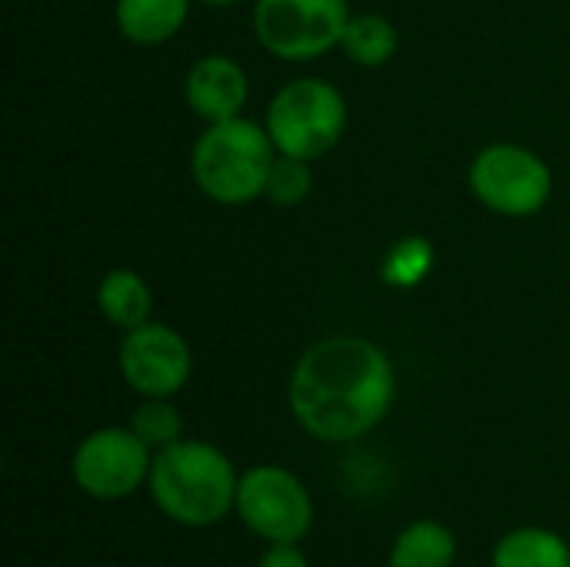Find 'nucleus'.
<instances>
[{
	"instance_id": "1",
	"label": "nucleus",
	"mask_w": 570,
	"mask_h": 567,
	"mask_svg": "<svg viewBox=\"0 0 570 567\" xmlns=\"http://www.w3.org/2000/svg\"><path fill=\"white\" fill-rule=\"evenodd\" d=\"M397 374L384 348L357 334L311 344L287 384L294 421L324 444L367 438L394 408Z\"/></svg>"
},
{
	"instance_id": "2",
	"label": "nucleus",
	"mask_w": 570,
	"mask_h": 567,
	"mask_svg": "<svg viewBox=\"0 0 570 567\" xmlns=\"http://www.w3.org/2000/svg\"><path fill=\"white\" fill-rule=\"evenodd\" d=\"M240 475L210 441L184 438L154 454L147 491L154 505L184 528H210L237 505Z\"/></svg>"
},
{
	"instance_id": "3",
	"label": "nucleus",
	"mask_w": 570,
	"mask_h": 567,
	"mask_svg": "<svg viewBox=\"0 0 570 567\" xmlns=\"http://www.w3.org/2000/svg\"><path fill=\"white\" fill-rule=\"evenodd\" d=\"M277 147L264 124L240 117L207 124L190 154L194 184L200 194L224 207H240L267 194V177Z\"/></svg>"
},
{
	"instance_id": "4",
	"label": "nucleus",
	"mask_w": 570,
	"mask_h": 567,
	"mask_svg": "<svg viewBox=\"0 0 570 567\" xmlns=\"http://www.w3.org/2000/svg\"><path fill=\"white\" fill-rule=\"evenodd\" d=\"M264 127L277 154L314 164L341 144L347 130V100L331 80L297 77L274 94Z\"/></svg>"
},
{
	"instance_id": "5",
	"label": "nucleus",
	"mask_w": 570,
	"mask_h": 567,
	"mask_svg": "<svg viewBox=\"0 0 570 567\" xmlns=\"http://www.w3.org/2000/svg\"><path fill=\"white\" fill-rule=\"evenodd\" d=\"M471 194L501 217H534L551 204L554 170L524 144H488L468 170Z\"/></svg>"
},
{
	"instance_id": "6",
	"label": "nucleus",
	"mask_w": 570,
	"mask_h": 567,
	"mask_svg": "<svg viewBox=\"0 0 570 567\" xmlns=\"http://www.w3.org/2000/svg\"><path fill=\"white\" fill-rule=\"evenodd\" d=\"M351 20L347 0H257L254 33L277 60L304 63L341 47Z\"/></svg>"
},
{
	"instance_id": "7",
	"label": "nucleus",
	"mask_w": 570,
	"mask_h": 567,
	"mask_svg": "<svg viewBox=\"0 0 570 567\" xmlns=\"http://www.w3.org/2000/svg\"><path fill=\"white\" fill-rule=\"evenodd\" d=\"M237 518L267 545H301L314 525V498L304 481L281 465H254L237 485Z\"/></svg>"
},
{
	"instance_id": "8",
	"label": "nucleus",
	"mask_w": 570,
	"mask_h": 567,
	"mask_svg": "<svg viewBox=\"0 0 570 567\" xmlns=\"http://www.w3.org/2000/svg\"><path fill=\"white\" fill-rule=\"evenodd\" d=\"M154 451L134 434V428H97L70 458L73 485L94 501H124L147 485Z\"/></svg>"
},
{
	"instance_id": "9",
	"label": "nucleus",
	"mask_w": 570,
	"mask_h": 567,
	"mask_svg": "<svg viewBox=\"0 0 570 567\" xmlns=\"http://www.w3.org/2000/svg\"><path fill=\"white\" fill-rule=\"evenodd\" d=\"M117 368L124 384L140 398H174L187 388L194 371V354L187 338L160 321H147L124 331Z\"/></svg>"
},
{
	"instance_id": "10",
	"label": "nucleus",
	"mask_w": 570,
	"mask_h": 567,
	"mask_svg": "<svg viewBox=\"0 0 570 567\" xmlns=\"http://www.w3.org/2000/svg\"><path fill=\"white\" fill-rule=\"evenodd\" d=\"M184 97H187V107L200 120L220 124V120L240 117L250 97V80H247V70L234 57L207 53L190 63L184 77Z\"/></svg>"
},
{
	"instance_id": "11",
	"label": "nucleus",
	"mask_w": 570,
	"mask_h": 567,
	"mask_svg": "<svg viewBox=\"0 0 570 567\" xmlns=\"http://www.w3.org/2000/svg\"><path fill=\"white\" fill-rule=\"evenodd\" d=\"M190 17V0H117L114 20L117 30L137 47L167 43L184 30Z\"/></svg>"
},
{
	"instance_id": "12",
	"label": "nucleus",
	"mask_w": 570,
	"mask_h": 567,
	"mask_svg": "<svg viewBox=\"0 0 570 567\" xmlns=\"http://www.w3.org/2000/svg\"><path fill=\"white\" fill-rule=\"evenodd\" d=\"M97 311L107 324L120 331H134L147 321H154V291L150 284L127 267H114L97 284Z\"/></svg>"
},
{
	"instance_id": "13",
	"label": "nucleus",
	"mask_w": 570,
	"mask_h": 567,
	"mask_svg": "<svg viewBox=\"0 0 570 567\" xmlns=\"http://www.w3.org/2000/svg\"><path fill=\"white\" fill-rule=\"evenodd\" d=\"M491 567H570V545L551 528L524 525L494 545Z\"/></svg>"
},
{
	"instance_id": "14",
	"label": "nucleus",
	"mask_w": 570,
	"mask_h": 567,
	"mask_svg": "<svg viewBox=\"0 0 570 567\" xmlns=\"http://www.w3.org/2000/svg\"><path fill=\"white\" fill-rule=\"evenodd\" d=\"M458 538L434 518L411 521L391 545V567H454Z\"/></svg>"
},
{
	"instance_id": "15",
	"label": "nucleus",
	"mask_w": 570,
	"mask_h": 567,
	"mask_svg": "<svg viewBox=\"0 0 570 567\" xmlns=\"http://www.w3.org/2000/svg\"><path fill=\"white\" fill-rule=\"evenodd\" d=\"M401 47V33L397 27L384 17V13H351L347 30L341 37V50L361 63V67H384L391 63V57Z\"/></svg>"
},
{
	"instance_id": "16",
	"label": "nucleus",
	"mask_w": 570,
	"mask_h": 567,
	"mask_svg": "<svg viewBox=\"0 0 570 567\" xmlns=\"http://www.w3.org/2000/svg\"><path fill=\"white\" fill-rule=\"evenodd\" d=\"M431 271H434V247L428 237H417V234L394 241L381 261V281L397 291L417 287L421 281H428Z\"/></svg>"
},
{
	"instance_id": "17",
	"label": "nucleus",
	"mask_w": 570,
	"mask_h": 567,
	"mask_svg": "<svg viewBox=\"0 0 570 567\" xmlns=\"http://www.w3.org/2000/svg\"><path fill=\"white\" fill-rule=\"evenodd\" d=\"M127 424L154 454L184 441V414L177 411L170 398H140Z\"/></svg>"
},
{
	"instance_id": "18",
	"label": "nucleus",
	"mask_w": 570,
	"mask_h": 567,
	"mask_svg": "<svg viewBox=\"0 0 570 567\" xmlns=\"http://www.w3.org/2000/svg\"><path fill=\"white\" fill-rule=\"evenodd\" d=\"M311 190H314L311 160L277 154V160L271 167V177H267V197L277 207H297V204H304L311 197Z\"/></svg>"
},
{
	"instance_id": "19",
	"label": "nucleus",
	"mask_w": 570,
	"mask_h": 567,
	"mask_svg": "<svg viewBox=\"0 0 570 567\" xmlns=\"http://www.w3.org/2000/svg\"><path fill=\"white\" fill-rule=\"evenodd\" d=\"M257 567H311V561L297 545H267V551L257 558Z\"/></svg>"
},
{
	"instance_id": "20",
	"label": "nucleus",
	"mask_w": 570,
	"mask_h": 567,
	"mask_svg": "<svg viewBox=\"0 0 570 567\" xmlns=\"http://www.w3.org/2000/svg\"><path fill=\"white\" fill-rule=\"evenodd\" d=\"M197 3L214 7V10H227V7H234V3H240V0H197Z\"/></svg>"
},
{
	"instance_id": "21",
	"label": "nucleus",
	"mask_w": 570,
	"mask_h": 567,
	"mask_svg": "<svg viewBox=\"0 0 570 567\" xmlns=\"http://www.w3.org/2000/svg\"><path fill=\"white\" fill-rule=\"evenodd\" d=\"M387 567H391V565H387Z\"/></svg>"
}]
</instances>
